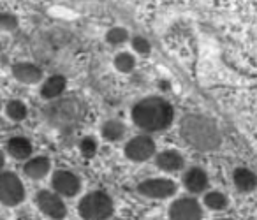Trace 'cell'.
Returning <instances> with one entry per match:
<instances>
[{
  "label": "cell",
  "instance_id": "obj_24",
  "mask_svg": "<svg viewBox=\"0 0 257 220\" xmlns=\"http://www.w3.org/2000/svg\"><path fill=\"white\" fill-rule=\"evenodd\" d=\"M79 150L85 157H93L97 152V141L93 138H83L79 143Z\"/></svg>",
  "mask_w": 257,
  "mask_h": 220
},
{
  "label": "cell",
  "instance_id": "obj_14",
  "mask_svg": "<svg viewBox=\"0 0 257 220\" xmlns=\"http://www.w3.org/2000/svg\"><path fill=\"white\" fill-rule=\"evenodd\" d=\"M232 181H234L236 188L239 192H252L257 187V176L253 171L246 169V167H238L232 173Z\"/></svg>",
  "mask_w": 257,
  "mask_h": 220
},
{
  "label": "cell",
  "instance_id": "obj_25",
  "mask_svg": "<svg viewBox=\"0 0 257 220\" xmlns=\"http://www.w3.org/2000/svg\"><path fill=\"white\" fill-rule=\"evenodd\" d=\"M18 27V20L8 13H0V30H15Z\"/></svg>",
  "mask_w": 257,
  "mask_h": 220
},
{
  "label": "cell",
  "instance_id": "obj_6",
  "mask_svg": "<svg viewBox=\"0 0 257 220\" xmlns=\"http://www.w3.org/2000/svg\"><path fill=\"white\" fill-rule=\"evenodd\" d=\"M125 157L133 162H145L155 155V143L150 136H136L125 145Z\"/></svg>",
  "mask_w": 257,
  "mask_h": 220
},
{
  "label": "cell",
  "instance_id": "obj_1",
  "mask_svg": "<svg viewBox=\"0 0 257 220\" xmlns=\"http://www.w3.org/2000/svg\"><path fill=\"white\" fill-rule=\"evenodd\" d=\"M173 118L175 109L161 97H147L133 107V122L145 132L166 131L173 124Z\"/></svg>",
  "mask_w": 257,
  "mask_h": 220
},
{
  "label": "cell",
  "instance_id": "obj_12",
  "mask_svg": "<svg viewBox=\"0 0 257 220\" xmlns=\"http://www.w3.org/2000/svg\"><path fill=\"white\" fill-rule=\"evenodd\" d=\"M157 167L164 173H176L185 166V160H183L182 153L178 150H164L157 155L155 159Z\"/></svg>",
  "mask_w": 257,
  "mask_h": 220
},
{
  "label": "cell",
  "instance_id": "obj_22",
  "mask_svg": "<svg viewBox=\"0 0 257 220\" xmlns=\"http://www.w3.org/2000/svg\"><path fill=\"white\" fill-rule=\"evenodd\" d=\"M106 41L111 46H120V44L128 41V32L125 29H121V27H113V29L106 34Z\"/></svg>",
  "mask_w": 257,
  "mask_h": 220
},
{
  "label": "cell",
  "instance_id": "obj_7",
  "mask_svg": "<svg viewBox=\"0 0 257 220\" xmlns=\"http://www.w3.org/2000/svg\"><path fill=\"white\" fill-rule=\"evenodd\" d=\"M169 218L171 220H201L203 218V208L192 197L176 199L169 206Z\"/></svg>",
  "mask_w": 257,
  "mask_h": 220
},
{
  "label": "cell",
  "instance_id": "obj_5",
  "mask_svg": "<svg viewBox=\"0 0 257 220\" xmlns=\"http://www.w3.org/2000/svg\"><path fill=\"white\" fill-rule=\"evenodd\" d=\"M138 192L148 199H168L175 195L176 183L169 178H150L138 185Z\"/></svg>",
  "mask_w": 257,
  "mask_h": 220
},
{
  "label": "cell",
  "instance_id": "obj_18",
  "mask_svg": "<svg viewBox=\"0 0 257 220\" xmlns=\"http://www.w3.org/2000/svg\"><path fill=\"white\" fill-rule=\"evenodd\" d=\"M100 132H102V138L106 139V141L114 143L125 136V125L118 120H107L106 124L102 125Z\"/></svg>",
  "mask_w": 257,
  "mask_h": 220
},
{
  "label": "cell",
  "instance_id": "obj_15",
  "mask_svg": "<svg viewBox=\"0 0 257 220\" xmlns=\"http://www.w3.org/2000/svg\"><path fill=\"white\" fill-rule=\"evenodd\" d=\"M25 174L29 178H34V180H41L48 174L50 171V160L46 157H36V159H30L29 162L23 167Z\"/></svg>",
  "mask_w": 257,
  "mask_h": 220
},
{
  "label": "cell",
  "instance_id": "obj_8",
  "mask_svg": "<svg viewBox=\"0 0 257 220\" xmlns=\"http://www.w3.org/2000/svg\"><path fill=\"white\" fill-rule=\"evenodd\" d=\"M79 117H81V104L76 99H65L50 107V118L58 125L74 124Z\"/></svg>",
  "mask_w": 257,
  "mask_h": 220
},
{
  "label": "cell",
  "instance_id": "obj_27",
  "mask_svg": "<svg viewBox=\"0 0 257 220\" xmlns=\"http://www.w3.org/2000/svg\"><path fill=\"white\" fill-rule=\"evenodd\" d=\"M217 220H231V218H217Z\"/></svg>",
  "mask_w": 257,
  "mask_h": 220
},
{
  "label": "cell",
  "instance_id": "obj_23",
  "mask_svg": "<svg viewBox=\"0 0 257 220\" xmlns=\"http://www.w3.org/2000/svg\"><path fill=\"white\" fill-rule=\"evenodd\" d=\"M133 48H134V51L136 53H140V55H148L150 53V50H152V46H150V43H148V39L147 37H141V36H136V37H133Z\"/></svg>",
  "mask_w": 257,
  "mask_h": 220
},
{
  "label": "cell",
  "instance_id": "obj_3",
  "mask_svg": "<svg viewBox=\"0 0 257 220\" xmlns=\"http://www.w3.org/2000/svg\"><path fill=\"white\" fill-rule=\"evenodd\" d=\"M78 213L83 220H107L113 213V201L106 192H90L79 201Z\"/></svg>",
  "mask_w": 257,
  "mask_h": 220
},
{
  "label": "cell",
  "instance_id": "obj_2",
  "mask_svg": "<svg viewBox=\"0 0 257 220\" xmlns=\"http://www.w3.org/2000/svg\"><path fill=\"white\" fill-rule=\"evenodd\" d=\"M182 134L190 145L197 146V148L211 150L220 143V136H218L215 125L201 117L185 118L182 124Z\"/></svg>",
  "mask_w": 257,
  "mask_h": 220
},
{
  "label": "cell",
  "instance_id": "obj_9",
  "mask_svg": "<svg viewBox=\"0 0 257 220\" xmlns=\"http://www.w3.org/2000/svg\"><path fill=\"white\" fill-rule=\"evenodd\" d=\"M37 206H39L44 215H48L53 220H62L67 215L64 201H62L60 195L55 194V192L41 190L39 194H37Z\"/></svg>",
  "mask_w": 257,
  "mask_h": 220
},
{
  "label": "cell",
  "instance_id": "obj_10",
  "mask_svg": "<svg viewBox=\"0 0 257 220\" xmlns=\"http://www.w3.org/2000/svg\"><path fill=\"white\" fill-rule=\"evenodd\" d=\"M55 192L58 195H65V197H72L79 192L81 188V181L71 171H57L53 174V180H51Z\"/></svg>",
  "mask_w": 257,
  "mask_h": 220
},
{
  "label": "cell",
  "instance_id": "obj_13",
  "mask_svg": "<svg viewBox=\"0 0 257 220\" xmlns=\"http://www.w3.org/2000/svg\"><path fill=\"white\" fill-rule=\"evenodd\" d=\"M13 74H15V78L18 79V81L27 83V85H32V83L41 81V78H43V71H41L37 65L27 64V62L16 64L15 67H13Z\"/></svg>",
  "mask_w": 257,
  "mask_h": 220
},
{
  "label": "cell",
  "instance_id": "obj_21",
  "mask_svg": "<svg viewBox=\"0 0 257 220\" xmlns=\"http://www.w3.org/2000/svg\"><path fill=\"white\" fill-rule=\"evenodd\" d=\"M136 67V60L131 53H118L114 57V69L120 72H131Z\"/></svg>",
  "mask_w": 257,
  "mask_h": 220
},
{
  "label": "cell",
  "instance_id": "obj_17",
  "mask_svg": "<svg viewBox=\"0 0 257 220\" xmlns=\"http://www.w3.org/2000/svg\"><path fill=\"white\" fill-rule=\"evenodd\" d=\"M65 90V78L64 76H51L46 79V83L41 88L44 99H57L64 93Z\"/></svg>",
  "mask_w": 257,
  "mask_h": 220
},
{
  "label": "cell",
  "instance_id": "obj_11",
  "mask_svg": "<svg viewBox=\"0 0 257 220\" xmlns=\"http://www.w3.org/2000/svg\"><path fill=\"white\" fill-rule=\"evenodd\" d=\"M208 183H210V180H208L206 171L201 169V167H192L183 174V187L192 194L204 192L208 188Z\"/></svg>",
  "mask_w": 257,
  "mask_h": 220
},
{
  "label": "cell",
  "instance_id": "obj_20",
  "mask_svg": "<svg viewBox=\"0 0 257 220\" xmlns=\"http://www.w3.org/2000/svg\"><path fill=\"white\" fill-rule=\"evenodd\" d=\"M6 113H8V117L11 118V120H16V122H22L27 118V106L23 102H20V100H11V102L8 104V107H6Z\"/></svg>",
  "mask_w": 257,
  "mask_h": 220
},
{
  "label": "cell",
  "instance_id": "obj_19",
  "mask_svg": "<svg viewBox=\"0 0 257 220\" xmlns=\"http://www.w3.org/2000/svg\"><path fill=\"white\" fill-rule=\"evenodd\" d=\"M227 202H229L227 197L218 190L208 192V194L204 195V206L210 208V209H213V211H220V209H224L225 206H227Z\"/></svg>",
  "mask_w": 257,
  "mask_h": 220
},
{
  "label": "cell",
  "instance_id": "obj_4",
  "mask_svg": "<svg viewBox=\"0 0 257 220\" xmlns=\"http://www.w3.org/2000/svg\"><path fill=\"white\" fill-rule=\"evenodd\" d=\"M25 199V188L20 178L13 173H0V201L8 206H16Z\"/></svg>",
  "mask_w": 257,
  "mask_h": 220
},
{
  "label": "cell",
  "instance_id": "obj_16",
  "mask_svg": "<svg viewBox=\"0 0 257 220\" xmlns=\"http://www.w3.org/2000/svg\"><path fill=\"white\" fill-rule=\"evenodd\" d=\"M8 150L15 159L18 160H25L32 155V143L27 138H13L11 141L8 143Z\"/></svg>",
  "mask_w": 257,
  "mask_h": 220
},
{
  "label": "cell",
  "instance_id": "obj_26",
  "mask_svg": "<svg viewBox=\"0 0 257 220\" xmlns=\"http://www.w3.org/2000/svg\"><path fill=\"white\" fill-rule=\"evenodd\" d=\"M2 166H4V153L0 152V169H2Z\"/></svg>",
  "mask_w": 257,
  "mask_h": 220
}]
</instances>
